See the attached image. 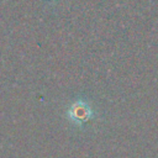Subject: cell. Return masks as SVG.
I'll return each mask as SVG.
<instances>
[{
    "label": "cell",
    "instance_id": "cell-1",
    "mask_svg": "<svg viewBox=\"0 0 158 158\" xmlns=\"http://www.w3.org/2000/svg\"><path fill=\"white\" fill-rule=\"evenodd\" d=\"M69 116L77 122H83L90 117V107L83 101H77L72 105L69 110Z\"/></svg>",
    "mask_w": 158,
    "mask_h": 158
}]
</instances>
